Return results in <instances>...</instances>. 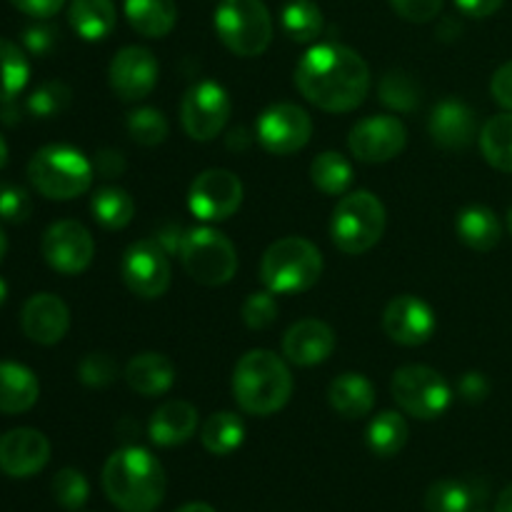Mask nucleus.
<instances>
[{
    "mask_svg": "<svg viewBox=\"0 0 512 512\" xmlns=\"http://www.w3.org/2000/svg\"><path fill=\"white\" fill-rule=\"evenodd\" d=\"M295 85L308 103L325 113H350L370 93V68L348 45L320 43L300 58Z\"/></svg>",
    "mask_w": 512,
    "mask_h": 512,
    "instance_id": "nucleus-1",
    "label": "nucleus"
},
{
    "mask_svg": "<svg viewBox=\"0 0 512 512\" xmlns=\"http://www.w3.org/2000/svg\"><path fill=\"white\" fill-rule=\"evenodd\" d=\"M165 470L150 450H115L103 468V490L120 512H155L165 498Z\"/></svg>",
    "mask_w": 512,
    "mask_h": 512,
    "instance_id": "nucleus-2",
    "label": "nucleus"
},
{
    "mask_svg": "<svg viewBox=\"0 0 512 512\" xmlns=\"http://www.w3.org/2000/svg\"><path fill=\"white\" fill-rule=\"evenodd\" d=\"M233 395L243 413L268 418L288 405L293 375L285 360L270 350H250L235 365Z\"/></svg>",
    "mask_w": 512,
    "mask_h": 512,
    "instance_id": "nucleus-3",
    "label": "nucleus"
},
{
    "mask_svg": "<svg viewBox=\"0 0 512 512\" xmlns=\"http://www.w3.org/2000/svg\"><path fill=\"white\" fill-rule=\"evenodd\" d=\"M323 273V255L310 240L290 235L280 238L265 250L260 260V280L275 295L305 293Z\"/></svg>",
    "mask_w": 512,
    "mask_h": 512,
    "instance_id": "nucleus-4",
    "label": "nucleus"
},
{
    "mask_svg": "<svg viewBox=\"0 0 512 512\" xmlns=\"http://www.w3.org/2000/svg\"><path fill=\"white\" fill-rule=\"evenodd\" d=\"M28 178L48 200H73L93 185V165L70 145H45L30 158Z\"/></svg>",
    "mask_w": 512,
    "mask_h": 512,
    "instance_id": "nucleus-5",
    "label": "nucleus"
},
{
    "mask_svg": "<svg viewBox=\"0 0 512 512\" xmlns=\"http://www.w3.org/2000/svg\"><path fill=\"white\" fill-rule=\"evenodd\" d=\"M385 233V205L370 190L345 193L333 210V235L335 248L345 255H363L380 243Z\"/></svg>",
    "mask_w": 512,
    "mask_h": 512,
    "instance_id": "nucleus-6",
    "label": "nucleus"
},
{
    "mask_svg": "<svg viewBox=\"0 0 512 512\" xmlns=\"http://www.w3.org/2000/svg\"><path fill=\"white\" fill-rule=\"evenodd\" d=\"M215 33L230 53L258 58L273 40V18L263 0H220L215 8Z\"/></svg>",
    "mask_w": 512,
    "mask_h": 512,
    "instance_id": "nucleus-7",
    "label": "nucleus"
},
{
    "mask_svg": "<svg viewBox=\"0 0 512 512\" xmlns=\"http://www.w3.org/2000/svg\"><path fill=\"white\" fill-rule=\"evenodd\" d=\"M180 263L185 273L200 285H225L238 273L235 245L220 230L193 228L180 238Z\"/></svg>",
    "mask_w": 512,
    "mask_h": 512,
    "instance_id": "nucleus-8",
    "label": "nucleus"
},
{
    "mask_svg": "<svg viewBox=\"0 0 512 512\" xmlns=\"http://www.w3.org/2000/svg\"><path fill=\"white\" fill-rule=\"evenodd\" d=\"M390 393L403 413L418 420H435L450 408V385L428 365H403L395 370Z\"/></svg>",
    "mask_w": 512,
    "mask_h": 512,
    "instance_id": "nucleus-9",
    "label": "nucleus"
},
{
    "mask_svg": "<svg viewBox=\"0 0 512 512\" xmlns=\"http://www.w3.org/2000/svg\"><path fill=\"white\" fill-rule=\"evenodd\" d=\"M230 95L223 85L213 83V80H203L188 88L180 103V123L188 138L198 140V143H208V140L218 138L223 128L230 120Z\"/></svg>",
    "mask_w": 512,
    "mask_h": 512,
    "instance_id": "nucleus-10",
    "label": "nucleus"
},
{
    "mask_svg": "<svg viewBox=\"0 0 512 512\" xmlns=\"http://www.w3.org/2000/svg\"><path fill=\"white\" fill-rule=\"evenodd\" d=\"M120 275L130 293L145 300H155L168 293L173 268H170L163 245L155 240H138L125 250L123 260H120Z\"/></svg>",
    "mask_w": 512,
    "mask_h": 512,
    "instance_id": "nucleus-11",
    "label": "nucleus"
},
{
    "mask_svg": "<svg viewBox=\"0 0 512 512\" xmlns=\"http://www.w3.org/2000/svg\"><path fill=\"white\" fill-rule=\"evenodd\" d=\"M240 203H243V183L238 175L225 168L203 170L190 185V213L205 223L228 220L230 215L238 213Z\"/></svg>",
    "mask_w": 512,
    "mask_h": 512,
    "instance_id": "nucleus-12",
    "label": "nucleus"
},
{
    "mask_svg": "<svg viewBox=\"0 0 512 512\" xmlns=\"http://www.w3.org/2000/svg\"><path fill=\"white\" fill-rule=\"evenodd\" d=\"M43 258L55 273L80 275L90 268L95 255V243L90 230L78 220H58L43 235Z\"/></svg>",
    "mask_w": 512,
    "mask_h": 512,
    "instance_id": "nucleus-13",
    "label": "nucleus"
},
{
    "mask_svg": "<svg viewBox=\"0 0 512 512\" xmlns=\"http://www.w3.org/2000/svg\"><path fill=\"white\" fill-rule=\"evenodd\" d=\"M260 145L273 155H293L310 143L313 120L300 105H270L255 125Z\"/></svg>",
    "mask_w": 512,
    "mask_h": 512,
    "instance_id": "nucleus-14",
    "label": "nucleus"
},
{
    "mask_svg": "<svg viewBox=\"0 0 512 512\" xmlns=\"http://www.w3.org/2000/svg\"><path fill=\"white\" fill-rule=\"evenodd\" d=\"M408 143V130L395 115H370L348 135V148L360 163H388Z\"/></svg>",
    "mask_w": 512,
    "mask_h": 512,
    "instance_id": "nucleus-15",
    "label": "nucleus"
},
{
    "mask_svg": "<svg viewBox=\"0 0 512 512\" xmlns=\"http://www.w3.org/2000/svg\"><path fill=\"white\" fill-rule=\"evenodd\" d=\"M158 75V60L143 45H128V48L118 50L108 68L110 88L125 103L143 100L145 95L153 93V88L158 85Z\"/></svg>",
    "mask_w": 512,
    "mask_h": 512,
    "instance_id": "nucleus-16",
    "label": "nucleus"
},
{
    "mask_svg": "<svg viewBox=\"0 0 512 512\" xmlns=\"http://www.w3.org/2000/svg\"><path fill=\"white\" fill-rule=\"evenodd\" d=\"M383 330L393 343L415 348L433 338L435 313L425 300L415 295H398L385 308Z\"/></svg>",
    "mask_w": 512,
    "mask_h": 512,
    "instance_id": "nucleus-17",
    "label": "nucleus"
},
{
    "mask_svg": "<svg viewBox=\"0 0 512 512\" xmlns=\"http://www.w3.org/2000/svg\"><path fill=\"white\" fill-rule=\"evenodd\" d=\"M50 440L35 428H13L0 435V473L33 478L48 465Z\"/></svg>",
    "mask_w": 512,
    "mask_h": 512,
    "instance_id": "nucleus-18",
    "label": "nucleus"
},
{
    "mask_svg": "<svg viewBox=\"0 0 512 512\" xmlns=\"http://www.w3.org/2000/svg\"><path fill=\"white\" fill-rule=\"evenodd\" d=\"M20 328L33 343L55 345L68 335L70 310L58 295L38 293L23 305L20 313Z\"/></svg>",
    "mask_w": 512,
    "mask_h": 512,
    "instance_id": "nucleus-19",
    "label": "nucleus"
},
{
    "mask_svg": "<svg viewBox=\"0 0 512 512\" xmlns=\"http://www.w3.org/2000/svg\"><path fill=\"white\" fill-rule=\"evenodd\" d=\"M335 350V333L328 323L318 318H305L290 325L283 338V355L293 365L313 368L325 363Z\"/></svg>",
    "mask_w": 512,
    "mask_h": 512,
    "instance_id": "nucleus-20",
    "label": "nucleus"
},
{
    "mask_svg": "<svg viewBox=\"0 0 512 512\" xmlns=\"http://www.w3.org/2000/svg\"><path fill=\"white\" fill-rule=\"evenodd\" d=\"M428 130L435 145L455 153L473 143L478 135V123L473 108H468L463 100H443L433 108Z\"/></svg>",
    "mask_w": 512,
    "mask_h": 512,
    "instance_id": "nucleus-21",
    "label": "nucleus"
},
{
    "mask_svg": "<svg viewBox=\"0 0 512 512\" xmlns=\"http://www.w3.org/2000/svg\"><path fill=\"white\" fill-rule=\"evenodd\" d=\"M198 430V410L185 400H168L153 413L148 425L150 440L160 448L188 443Z\"/></svg>",
    "mask_w": 512,
    "mask_h": 512,
    "instance_id": "nucleus-22",
    "label": "nucleus"
},
{
    "mask_svg": "<svg viewBox=\"0 0 512 512\" xmlns=\"http://www.w3.org/2000/svg\"><path fill=\"white\" fill-rule=\"evenodd\" d=\"M175 365L163 353H140L125 365V383L143 398H158L175 385Z\"/></svg>",
    "mask_w": 512,
    "mask_h": 512,
    "instance_id": "nucleus-23",
    "label": "nucleus"
},
{
    "mask_svg": "<svg viewBox=\"0 0 512 512\" xmlns=\"http://www.w3.org/2000/svg\"><path fill=\"white\" fill-rule=\"evenodd\" d=\"M40 398V383L30 368L0 360V413H28Z\"/></svg>",
    "mask_w": 512,
    "mask_h": 512,
    "instance_id": "nucleus-24",
    "label": "nucleus"
},
{
    "mask_svg": "<svg viewBox=\"0 0 512 512\" xmlns=\"http://www.w3.org/2000/svg\"><path fill=\"white\" fill-rule=\"evenodd\" d=\"M328 400L335 413L348 420H358L375 408V388L365 375L343 373L330 383Z\"/></svg>",
    "mask_w": 512,
    "mask_h": 512,
    "instance_id": "nucleus-25",
    "label": "nucleus"
},
{
    "mask_svg": "<svg viewBox=\"0 0 512 512\" xmlns=\"http://www.w3.org/2000/svg\"><path fill=\"white\" fill-rule=\"evenodd\" d=\"M455 230H458V238L478 253H490L503 235L498 215L485 205H468V208L460 210Z\"/></svg>",
    "mask_w": 512,
    "mask_h": 512,
    "instance_id": "nucleus-26",
    "label": "nucleus"
},
{
    "mask_svg": "<svg viewBox=\"0 0 512 512\" xmlns=\"http://www.w3.org/2000/svg\"><path fill=\"white\" fill-rule=\"evenodd\" d=\"M125 18L145 38H165L178 23L175 0H125Z\"/></svg>",
    "mask_w": 512,
    "mask_h": 512,
    "instance_id": "nucleus-27",
    "label": "nucleus"
},
{
    "mask_svg": "<svg viewBox=\"0 0 512 512\" xmlns=\"http://www.w3.org/2000/svg\"><path fill=\"white\" fill-rule=\"evenodd\" d=\"M68 20L80 38L95 43L113 33L118 13L113 0H70Z\"/></svg>",
    "mask_w": 512,
    "mask_h": 512,
    "instance_id": "nucleus-28",
    "label": "nucleus"
},
{
    "mask_svg": "<svg viewBox=\"0 0 512 512\" xmlns=\"http://www.w3.org/2000/svg\"><path fill=\"white\" fill-rule=\"evenodd\" d=\"M245 440V425L240 420V415L230 413V410H220V413H213L200 428V443L208 450L210 455H218V458H225V455L235 453V450L243 445Z\"/></svg>",
    "mask_w": 512,
    "mask_h": 512,
    "instance_id": "nucleus-29",
    "label": "nucleus"
},
{
    "mask_svg": "<svg viewBox=\"0 0 512 512\" xmlns=\"http://www.w3.org/2000/svg\"><path fill=\"white\" fill-rule=\"evenodd\" d=\"M480 150L495 170L512 173V113L493 115L480 130Z\"/></svg>",
    "mask_w": 512,
    "mask_h": 512,
    "instance_id": "nucleus-30",
    "label": "nucleus"
},
{
    "mask_svg": "<svg viewBox=\"0 0 512 512\" xmlns=\"http://www.w3.org/2000/svg\"><path fill=\"white\" fill-rule=\"evenodd\" d=\"M408 423L395 410H385V413L375 415L368 425V448L373 450L378 458H393L408 443Z\"/></svg>",
    "mask_w": 512,
    "mask_h": 512,
    "instance_id": "nucleus-31",
    "label": "nucleus"
},
{
    "mask_svg": "<svg viewBox=\"0 0 512 512\" xmlns=\"http://www.w3.org/2000/svg\"><path fill=\"white\" fill-rule=\"evenodd\" d=\"M310 180L325 195H345L353 183V165L345 155L325 150L310 163Z\"/></svg>",
    "mask_w": 512,
    "mask_h": 512,
    "instance_id": "nucleus-32",
    "label": "nucleus"
},
{
    "mask_svg": "<svg viewBox=\"0 0 512 512\" xmlns=\"http://www.w3.org/2000/svg\"><path fill=\"white\" fill-rule=\"evenodd\" d=\"M93 218L103 225L105 230H123L128 228L135 215V203L128 190L123 188H100L90 200Z\"/></svg>",
    "mask_w": 512,
    "mask_h": 512,
    "instance_id": "nucleus-33",
    "label": "nucleus"
},
{
    "mask_svg": "<svg viewBox=\"0 0 512 512\" xmlns=\"http://www.w3.org/2000/svg\"><path fill=\"white\" fill-rule=\"evenodd\" d=\"M280 23L295 43H313L323 33V10L313 0H290L280 13Z\"/></svg>",
    "mask_w": 512,
    "mask_h": 512,
    "instance_id": "nucleus-34",
    "label": "nucleus"
},
{
    "mask_svg": "<svg viewBox=\"0 0 512 512\" xmlns=\"http://www.w3.org/2000/svg\"><path fill=\"white\" fill-rule=\"evenodd\" d=\"M30 78V63L23 48L0 38V103L15 100Z\"/></svg>",
    "mask_w": 512,
    "mask_h": 512,
    "instance_id": "nucleus-35",
    "label": "nucleus"
},
{
    "mask_svg": "<svg viewBox=\"0 0 512 512\" xmlns=\"http://www.w3.org/2000/svg\"><path fill=\"white\" fill-rule=\"evenodd\" d=\"M475 505V490L463 480H438L425 493L428 512H468Z\"/></svg>",
    "mask_w": 512,
    "mask_h": 512,
    "instance_id": "nucleus-36",
    "label": "nucleus"
},
{
    "mask_svg": "<svg viewBox=\"0 0 512 512\" xmlns=\"http://www.w3.org/2000/svg\"><path fill=\"white\" fill-rule=\"evenodd\" d=\"M380 100L388 108L400 110V113H413L420 105V88L408 73L393 70V73L383 75V80H380Z\"/></svg>",
    "mask_w": 512,
    "mask_h": 512,
    "instance_id": "nucleus-37",
    "label": "nucleus"
},
{
    "mask_svg": "<svg viewBox=\"0 0 512 512\" xmlns=\"http://www.w3.org/2000/svg\"><path fill=\"white\" fill-rule=\"evenodd\" d=\"M128 133L138 145L155 148V145L165 143L170 125L158 108H138L128 115Z\"/></svg>",
    "mask_w": 512,
    "mask_h": 512,
    "instance_id": "nucleus-38",
    "label": "nucleus"
},
{
    "mask_svg": "<svg viewBox=\"0 0 512 512\" xmlns=\"http://www.w3.org/2000/svg\"><path fill=\"white\" fill-rule=\"evenodd\" d=\"M50 488H53L55 503L65 510H80L88 503L90 485L88 480H85V475L75 468L58 470Z\"/></svg>",
    "mask_w": 512,
    "mask_h": 512,
    "instance_id": "nucleus-39",
    "label": "nucleus"
},
{
    "mask_svg": "<svg viewBox=\"0 0 512 512\" xmlns=\"http://www.w3.org/2000/svg\"><path fill=\"white\" fill-rule=\"evenodd\" d=\"M70 88L60 80H50L43 83L40 88H35L28 98V110L33 118H55V115L63 113L70 103Z\"/></svg>",
    "mask_w": 512,
    "mask_h": 512,
    "instance_id": "nucleus-40",
    "label": "nucleus"
},
{
    "mask_svg": "<svg viewBox=\"0 0 512 512\" xmlns=\"http://www.w3.org/2000/svg\"><path fill=\"white\" fill-rule=\"evenodd\" d=\"M243 320L250 330H265L275 323L278 318V300H275V293H270L268 288L260 290V293H253L245 298L243 303Z\"/></svg>",
    "mask_w": 512,
    "mask_h": 512,
    "instance_id": "nucleus-41",
    "label": "nucleus"
},
{
    "mask_svg": "<svg viewBox=\"0 0 512 512\" xmlns=\"http://www.w3.org/2000/svg\"><path fill=\"white\" fill-rule=\"evenodd\" d=\"M30 213H33V200H30L28 190L13 183L0 185V220H5V223H25Z\"/></svg>",
    "mask_w": 512,
    "mask_h": 512,
    "instance_id": "nucleus-42",
    "label": "nucleus"
},
{
    "mask_svg": "<svg viewBox=\"0 0 512 512\" xmlns=\"http://www.w3.org/2000/svg\"><path fill=\"white\" fill-rule=\"evenodd\" d=\"M115 375H118V368L108 353H90L78 365V378L90 388H105L113 383Z\"/></svg>",
    "mask_w": 512,
    "mask_h": 512,
    "instance_id": "nucleus-43",
    "label": "nucleus"
},
{
    "mask_svg": "<svg viewBox=\"0 0 512 512\" xmlns=\"http://www.w3.org/2000/svg\"><path fill=\"white\" fill-rule=\"evenodd\" d=\"M390 5L408 23H430L443 10V0H390Z\"/></svg>",
    "mask_w": 512,
    "mask_h": 512,
    "instance_id": "nucleus-44",
    "label": "nucleus"
},
{
    "mask_svg": "<svg viewBox=\"0 0 512 512\" xmlns=\"http://www.w3.org/2000/svg\"><path fill=\"white\" fill-rule=\"evenodd\" d=\"M55 43H58V30L50 23H35L23 30V45L30 55L45 58L48 53H53Z\"/></svg>",
    "mask_w": 512,
    "mask_h": 512,
    "instance_id": "nucleus-45",
    "label": "nucleus"
},
{
    "mask_svg": "<svg viewBox=\"0 0 512 512\" xmlns=\"http://www.w3.org/2000/svg\"><path fill=\"white\" fill-rule=\"evenodd\" d=\"M490 93H493L495 103L512 113V60L495 70L493 80H490Z\"/></svg>",
    "mask_w": 512,
    "mask_h": 512,
    "instance_id": "nucleus-46",
    "label": "nucleus"
},
{
    "mask_svg": "<svg viewBox=\"0 0 512 512\" xmlns=\"http://www.w3.org/2000/svg\"><path fill=\"white\" fill-rule=\"evenodd\" d=\"M20 13L30 15V18H53L60 8L65 5V0H10Z\"/></svg>",
    "mask_w": 512,
    "mask_h": 512,
    "instance_id": "nucleus-47",
    "label": "nucleus"
},
{
    "mask_svg": "<svg viewBox=\"0 0 512 512\" xmlns=\"http://www.w3.org/2000/svg\"><path fill=\"white\" fill-rule=\"evenodd\" d=\"M95 168H98V173L103 175V178H118V175H123L125 170V158L120 150H100L98 158H95Z\"/></svg>",
    "mask_w": 512,
    "mask_h": 512,
    "instance_id": "nucleus-48",
    "label": "nucleus"
},
{
    "mask_svg": "<svg viewBox=\"0 0 512 512\" xmlns=\"http://www.w3.org/2000/svg\"><path fill=\"white\" fill-rule=\"evenodd\" d=\"M488 390H490L488 380H485L480 373H468L463 375V380H460V395H463L465 400H470V403H480V400H485Z\"/></svg>",
    "mask_w": 512,
    "mask_h": 512,
    "instance_id": "nucleus-49",
    "label": "nucleus"
},
{
    "mask_svg": "<svg viewBox=\"0 0 512 512\" xmlns=\"http://www.w3.org/2000/svg\"><path fill=\"white\" fill-rule=\"evenodd\" d=\"M503 3L505 0H455V5L470 18H490L493 13H498Z\"/></svg>",
    "mask_w": 512,
    "mask_h": 512,
    "instance_id": "nucleus-50",
    "label": "nucleus"
},
{
    "mask_svg": "<svg viewBox=\"0 0 512 512\" xmlns=\"http://www.w3.org/2000/svg\"><path fill=\"white\" fill-rule=\"evenodd\" d=\"M18 110H15V100H5V103H0V123H18Z\"/></svg>",
    "mask_w": 512,
    "mask_h": 512,
    "instance_id": "nucleus-51",
    "label": "nucleus"
},
{
    "mask_svg": "<svg viewBox=\"0 0 512 512\" xmlns=\"http://www.w3.org/2000/svg\"><path fill=\"white\" fill-rule=\"evenodd\" d=\"M245 135H248V130H245V128H235L233 133L228 135V148L235 150V145H238V150H248L250 138H245Z\"/></svg>",
    "mask_w": 512,
    "mask_h": 512,
    "instance_id": "nucleus-52",
    "label": "nucleus"
},
{
    "mask_svg": "<svg viewBox=\"0 0 512 512\" xmlns=\"http://www.w3.org/2000/svg\"><path fill=\"white\" fill-rule=\"evenodd\" d=\"M495 512H512V485L498 495V505H495Z\"/></svg>",
    "mask_w": 512,
    "mask_h": 512,
    "instance_id": "nucleus-53",
    "label": "nucleus"
},
{
    "mask_svg": "<svg viewBox=\"0 0 512 512\" xmlns=\"http://www.w3.org/2000/svg\"><path fill=\"white\" fill-rule=\"evenodd\" d=\"M175 512H218L213 508V505H208V503H188V505H183V508H178Z\"/></svg>",
    "mask_w": 512,
    "mask_h": 512,
    "instance_id": "nucleus-54",
    "label": "nucleus"
},
{
    "mask_svg": "<svg viewBox=\"0 0 512 512\" xmlns=\"http://www.w3.org/2000/svg\"><path fill=\"white\" fill-rule=\"evenodd\" d=\"M8 165V143H5V138L0 135V170Z\"/></svg>",
    "mask_w": 512,
    "mask_h": 512,
    "instance_id": "nucleus-55",
    "label": "nucleus"
},
{
    "mask_svg": "<svg viewBox=\"0 0 512 512\" xmlns=\"http://www.w3.org/2000/svg\"><path fill=\"white\" fill-rule=\"evenodd\" d=\"M5 253H8V235H5L3 225H0V260L5 258Z\"/></svg>",
    "mask_w": 512,
    "mask_h": 512,
    "instance_id": "nucleus-56",
    "label": "nucleus"
},
{
    "mask_svg": "<svg viewBox=\"0 0 512 512\" xmlns=\"http://www.w3.org/2000/svg\"><path fill=\"white\" fill-rule=\"evenodd\" d=\"M5 298H8V283H5V280L0 278V305L5 303Z\"/></svg>",
    "mask_w": 512,
    "mask_h": 512,
    "instance_id": "nucleus-57",
    "label": "nucleus"
},
{
    "mask_svg": "<svg viewBox=\"0 0 512 512\" xmlns=\"http://www.w3.org/2000/svg\"><path fill=\"white\" fill-rule=\"evenodd\" d=\"M508 228H510V235H512V208H510V213H508Z\"/></svg>",
    "mask_w": 512,
    "mask_h": 512,
    "instance_id": "nucleus-58",
    "label": "nucleus"
}]
</instances>
